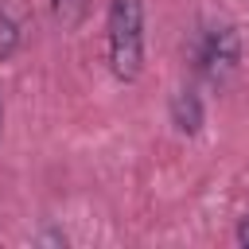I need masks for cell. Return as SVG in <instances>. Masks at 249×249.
<instances>
[{
	"label": "cell",
	"instance_id": "cell-4",
	"mask_svg": "<svg viewBox=\"0 0 249 249\" xmlns=\"http://www.w3.org/2000/svg\"><path fill=\"white\" fill-rule=\"evenodd\" d=\"M86 4L89 0H51V12H54V19L62 27H78L82 16H86Z\"/></svg>",
	"mask_w": 249,
	"mask_h": 249
},
{
	"label": "cell",
	"instance_id": "cell-3",
	"mask_svg": "<svg viewBox=\"0 0 249 249\" xmlns=\"http://www.w3.org/2000/svg\"><path fill=\"white\" fill-rule=\"evenodd\" d=\"M171 121L179 132H198L202 124V101L195 89H175L171 93Z\"/></svg>",
	"mask_w": 249,
	"mask_h": 249
},
{
	"label": "cell",
	"instance_id": "cell-2",
	"mask_svg": "<svg viewBox=\"0 0 249 249\" xmlns=\"http://www.w3.org/2000/svg\"><path fill=\"white\" fill-rule=\"evenodd\" d=\"M241 66V35L233 23H214L206 27L198 43V70L210 86H226Z\"/></svg>",
	"mask_w": 249,
	"mask_h": 249
},
{
	"label": "cell",
	"instance_id": "cell-1",
	"mask_svg": "<svg viewBox=\"0 0 249 249\" xmlns=\"http://www.w3.org/2000/svg\"><path fill=\"white\" fill-rule=\"evenodd\" d=\"M109 66L121 82H136L144 66V4L140 0H109Z\"/></svg>",
	"mask_w": 249,
	"mask_h": 249
},
{
	"label": "cell",
	"instance_id": "cell-6",
	"mask_svg": "<svg viewBox=\"0 0 249 249\" xmlns=\"http://www.w3.org/2000/svg\"><path fill=\"white\" fill-rule=\"evenodd\" d=\"M0 121H4V109H0Z\"/></svg>",
	"mask_w": 249,
	"mask_h": 249
},
{
	"label": "cell",
	"instance_id": "cell-5",
	"mask_svg": "<svg viewBox=\"0 0 249 249\" xmlns=\"http://www.w3.org/2000/svg\"><path fill=\"white\" fill-rule=\"evenodd\" d=\"M237 241H241V245H249V214H245V218H241V226H237Z\"/></svg>",
	"mask_w": 249,
	"mask_h": 249
}]
</instances>
